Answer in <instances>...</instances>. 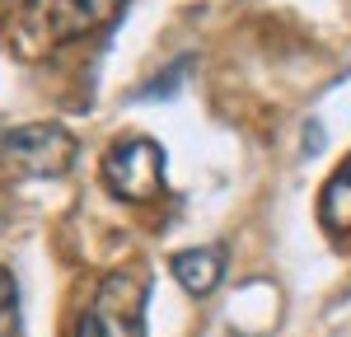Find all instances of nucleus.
I'll return each instance as SVG.
<instances>
[{
  "label": "nucleus",
  "instance_id": "nucleus-4",
  "mask_svg": "<svg viewBox=\"0 0 351 337\" xmlns=\"http://www.w3.org/2000/svg\"><path fill=\"white\" fill-rule=\"evenodd\" d=\"M104 183L117 201L145 206L164 192V145L150 136H127L104 155Z\"/></svg>",
  "mask_w": 351,
  "mask_h": 337
},
{
  "label": "nucleus",
  "instance_id": "nucleus-2",
  "mask_svg": "<svg viewBox=\"0 0 351 337\" xmlns=\"http://www.w3.org/2000/svg\"><path fill=\"white\" fill-rule=\"evenodd\" d=\"M145 300L141 272H108L75 319V337H145Z\"/></svg>",
  "mask_w": 351,
  "mask_h": 337
},
{
  "label": "nucleus",
  "instance_id": "nucleus-3",
  "mask_svg": "<svg viewBox=\"0 0 351 337\" xmlns=\"http://www.w3.org/2000/svg\"><path fill=\"white\" fill-rule=\"evenodd\" d=\"M75 164V136L61 122H28L0 136V168L14 178H61Z\"/></svg>",
  "mask_w": 351,
  "mask_h": 337
},
{
  "label": "nucleus",
  "instance_id": "nucleus-5",
  "mask_svg": "<svg viewBox=\"0 0 351 337\" xmlns=\"http://www.w3.org/2000/svg\"><path fill=\"white\" fill-rule=\"evenodd\" d=\"M169 272H173V281L188 290L192 300H206V295L220 286V277H225V249H216V244L183 249V253H173Z\"/></svg>",
  "mask_w": 351,
  "mask_h": 337
},
{
  "label": "nucleus",
  "instance_id": "nucleus-6",
  "mask_svg": "<svg viewBox=\"0 0 351 337\" xmlns=\"http://www.w3.org/2000/svg\"><path fill=\"white\" fill-rule=\"evenodd\" d=\"M319 221L332 234H351V155L342 160V168L332 173L319 192Z\"/></svg>",
  "mask_w": 351,
  "mask_h": 337
},
{
  "label": "nucleus",
  "instance_id": "nucleus-1",
  "mask_svg": "<svg viewBox=\"0 0 351 337\" xmlns=\"http://www.w3.org/2000/svg\"><path fill=\"white\" fill-rule=\"evenodd\" d=\"M127 0H24L14 19V47L24 56L56 52L99 24H108Z\"/></svg>",
  "mask_w": 351,
  "mask_h": 337
},
{
  "label": "nucleus",
  "instance_id": "nucleus-7",
  "mask_svg": "<svg viewBox=\"0 0 351 337\" xmlns=\"http://www.w3.org/2000/svg\"><path fill=\"white\" fill-rule=\"evenodd\" d=\"M24 305H19V281L10 267H0V337H19Z\"/></svg>",
  "mask_w": 351,
  "mask_h": 337
},
{
  "label": "nucleus",
  "instance_id": "nucleus-8",
  "mask_svg": "<svg viewBox=\"0 0 351 337\" xmlns=\"http://www.w3.org/2000/svg\"><path fill=\"white\" fill-rule=\"evenodd\" d=\"M188 71H192V56H178V61H173V66L164 71L160 80H150L145 89H141V94H136V99H169V94H173V89L183 84V75H188Z\"/></svg>",
  "mask_w": 351,
  "mask_h": 337
}]
</instances>
